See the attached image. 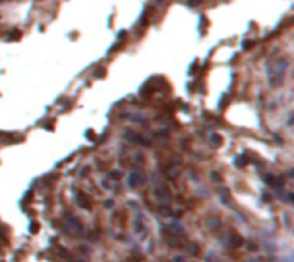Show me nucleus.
Instances as JSON below:
<instances>
[{
	"instance_id": "f257e3e1",
	"label": "nucleus",
	"mask_w": 294,
	"mask_h": 262,
	"mask_svg": "<svg viewBox=\"0 0 294 262\" xmlns=\"http://www.w3.org/2000/svg\"><path fill=\"white\" fill-rule=\"evenodd\" d=\"M141 182H145V178H143L139 173H133L131 177H129V185L131 187H136L138 183H141Z\"/></svg>"
},
{
	"instance_id": "f03ea898",
	"label": "nucleus",
	"mask_w": 294,
	"mask_h": 262,
	"mask_svg": "<svg viewBox=\"0 0 294 262\" xmlns=\"http://www.w3.org/2000/svg\"><path fill=\"white\" fill-rule=\"evenodd\" d=\"M251 262H260V260H258V259H253V260H251Z\"/></svg>"
}]
</instances>
